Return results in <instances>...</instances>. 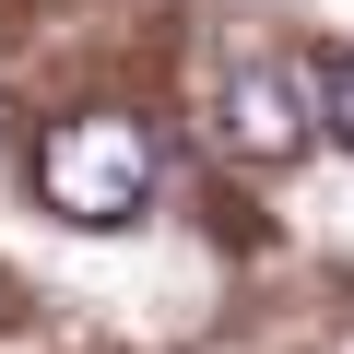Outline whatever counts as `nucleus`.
Listing matches in <instances>:
<instances>
[{
	"label": "nucleus",
	"mask_w": 354,
	"mask_h": 354,
	"mask_svg": "<svg viewBox=\"0 0 354 354\" xmlns=\"http://www.w3.org/2000/svg\"><path fill=\"white\" fill-rule=\"evenodd\" d=\"M330 130H342V142H354V59H342V71H330Z\"/></svg>",
	"instance_id": "nucleus-3"
},
{
	"label": "nucleus",
	"mask_w": 354,
	"mask_h": 354,
	"mask_svg": "<svg viewBox=\"0 0 354 354\" xmlns=\"http://www.w3.org/2000/svg\"><path fill=\"white\" fill-rule=\"evenodd\" d=\"M225 153L236 165H295L307 153V95H295V71H272V59H248V71H225Z\"/></svg>",
	"instance_id": "nucleus-2"
},
{
	"label": "nucleus",
	"mask_w": 354,
	"mask_h": 354,
	"mask_svg": "<svg viewBox=\"0 0 354 354\" xmlns=\"http://www.w3.org/2000/svg\"><path fill=\"white\" fill-rule=\"evenodd\" d=\"M36 189H48V213H71V225H142V201H153V130L130 118V106H83V118H59L48 130V153H36Z\"/></svg>",
	"instance_id": "nucleus-1"
}]
</instances>
